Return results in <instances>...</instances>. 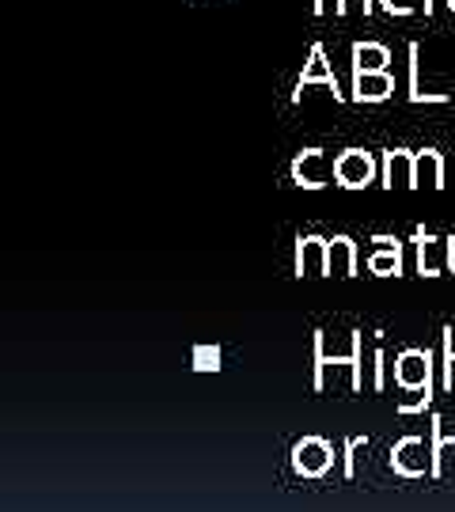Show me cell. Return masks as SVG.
<instances>
[{
	"instance_id": "6da1fadb",
	"label": "cell",
	"mask_w": 455,
	"mask_h": 512,
	"mask_svg": "<svg viewBox=\"0 0 455 512\" xmlns=\"http://www.w3.org/2000/svg\"><path fill=\"white\" fill-rule=\"evenodd\" d=\"M361 361H364V330H349L346 353L327 346V330H315V380H311L315 391H323V372H327V365H349V387L361 391L364 387Z\"/></svg>"
},
{
	"instance_id": "7a4b0ae2",
	"label": "cell",
	"mask_w": 455,
	"mask_h": 512,
	"mask_svg": "<svg viewBox=\"0 0 455 512\" xmlns=\"http://www.w3.org/2000/svg\"><path fill=\"white\" fill-rule=\"evenodd\" d=\"M376 156L368 152V148H346V152H338L334 156V183L342 186V190H364V186L376 183Z\"/></svg>"
},
{
	"instance_id": "3957f363",
	"label": "cell",
	"mask_w": 455,
	"mask_h": 512,
	"mask_svg": "<svg viewBox=\"0 0 455 512\" xmlns=\"http://www.w3.org/2000/svg\"><path fill=\"white\" fill-rule=\"evenodd\" d=\"M433 353L429 349H402L395 357V384L402 391H421V395H433Z\"/></svg>"
},
{
	"instance_id": "277c9868",
	"label": "cell",
	"mask_w": 455,
	"mask_h": 512,
	"mask_svg": "<svg viewBox=\"0 0 455 512\" xmlns=\"http://www.w3.org/2000/svg\"><path fill=\"white\" fill-rule=\"evenodd\" d=\"M292 183L304 186V190H323V186L334 179V160H330L323 148H304V152H296V160H292Z\"/></svg>"
},
{
	"instance_id": "5b68a950",
	"label": "cell",
	"mask_w": 455,
	"mask_h": 512,
	"mask_svg": "<svg viewBox=\"0 0 455 512\" xmlns=\"http://www.w3.org/2000/svg\"><path fill=\"white\" fill-rule=\"evenodd\" d=\"M334 467V448L323 437H304L292 448V471L304 478H323Z\"/></svg>"
},
{
	"instance_id": "8992f818",
	"label": "cell",
	"mask_w": 455,
	"mask_h": 512,
	"mask_svg": "<svg viewBox=\"0 0 455 512\" xmlns=\"http://www.w3.org/2000/svg\"><path fill=\"white\" fill-rule=\"evenodd\" d=\"M391 471L402 478H421L425 471H433V448H425L421 437H402L391 448Z\"/></svg>"
},
{
	"instance_id": "52a82bcc",
	"label": "cell",
	"mask_w": 455,
	"mask_h": 512,
	"mask_svg": "<svg viewBox=\"0 0 455 512\" xmlns=\"http://www.w3.org/2000/svg\"><path fill=\"white\" fill-rule=\"evenodd\" d=\"M311 84H327L330 92H334V99H342V92H338V76H334V69H330L327 46H323V42H315V46L308 50V61H304V69H300L292 103H300V99H304V88H311Z\"/></svg>"
},
{
	"instance_id": "ba28073f",
	"label": "cell",
	"mask_w": 455,
	"mask_h": 512,
	"mask_svg": "<svg viewBox=\"0 0 455 512\" xmlns=\"http://www.w3.org/2000/svg\"><path fill=\"white\" fill-rule=\"evenodd\" d=\"M414 247H418V274L440 277L448 270V236H433L425 228H414Z\"/></svg>"
},
{
	"instance_id": "9c48e42d",
	"label": "cell",
	"mask_w": 455,
	"mask_h": 512,
	"mask_svg": "<svg viewBox=\"0 0 455 512\" xmlns=\"http://www.w3.org/2000/svg\"><path fill=\"white\" fill-rule=\"evenodd\" d=\"M380 171H383V186H387V190H395V186L414 190V186H418V179H414V152H410V148H387L380 160Z\"/></svg>"
},
{
	"instance_id": "30bf717a",
	"label": "cell",
	"mask_w": 455,
	"mask_h": 512,
	"mask_svg": "<svg viewBox=\"0 0 455 512\" xmlns=\"http://www.w3.org/2000/svg\"><path fill=\"white\" fill-rule=\"evenodd\" d=\"M327 247L323 236H300L296 239V277H327Z\"/></svg>"
},
{
	"instance_id": "8fae6325",
	"label": "cell",
	"mask_w": 455,
	"mask_h": 512,
	"mask_svg": "<svg viewBox=\"0 0 455 512\" xmlns=\"http://www.w3.org/2000/svg\"><path fill=\"white\" fill-rule=\"evenodd\" d=\"M395 95V76L387 73H353L349 84V99L353 103H387Z\"/></svg>"
},
{
	"instance_id": "7c38bea8",
	"label": "cell",
	"mask_w": 455,
	"mask_h": 512,
	"mask_svg": "<svg viewBox=\"0 0 455 512\" xmlns=\"http://www.w3.org/2000/svg\"><path fill=\"white\" fill-rule=\"evenodd\" d=\"M376 251L368 255V274L376 277H402V243L395 236H376Z\"/></svg>"
},
{
	"instance_id": "4fadbf2b",
	"label": "cell",
	"mask_w": 455,
	"mask_h": 512,
	"mask_svg": "<svg viewBox=\"0 0 455 512\" xmlns=\"http://www.w3.org/2000/svg\"><path fill=\"white\" fill-rule=\"evenodd\" d=\"M327 277H357V243L349 236H330L327 247Z\"/></svg>"
},
{
	"instance_id": "5bb4252c",
	"label": "cell",
	"mask_w": 455,
	"mask_h": 512,
	"mask_svg": "<svg viewBox=\"0 0 455 512\" xmlns=\"http://www.w3.org/2000/svg\"><path fill=\"white\" fill-rule=\"evenodd\" d=\"M349 57H353V73H387L391 65V54L380 42H353Z\"/></svg>"
},
{
	"instance_id": "9a60e30c",
	"label": "cell",
	"mask_w": 455,
	"mask_h": 512,
	"mask_svg": "<svg viewBox=\"0 0 455 512\" xmlns=\"http://www.w3.org/2000/svg\"><path fill=\"white\" fill-rule=\"evenodd\" d=\"M406 54H410V103H414V107H421V103L444 107V103H448V92H421V46L418 42H410Z\"/></svg>"
},
{
	"instance_id": "2e32d148",
	"label": "cell",
	"mask_w": 455,
	"mask_h": 512,
	"mask_svg": "<svg viewBox=\"0 0 455 512\" xmlns=\"http://www.w3.org/2000/svg\"><path fill=\"white\" fill-rule=\"evenodd\" d=\"M414 179H418V186H433V190L444 186V156L437 148L414 152Z\"/></svg>"
},
{
	"instance_id": "e0dca14e",
	"label": "cell",
	"mask_w": 455,
	"mask_h": 512,
	"mask_svg": "<svg viewBox=\"0 0 455 512\" xmlns=\"http://www.w3.org/2000/svg\"><path fill=\"white\" fill-rule=\"evenodd\" d=\"M440 425H444V421L433 418V429H429V433H433V471H429V475L433 478H444L455 471V440L444 437Z\"/></svg>"
},
{
	"instance_id": "ac0fdd59",
	"label": "cell",
	"mask_w": 455,
	"mask_h": 512,
	"mask_svg": "<svg viewBox=\"0 0 455 512\" xmlns=\"http://www.w3.org/2000/svg\"><path fill=\"white\" fill-rule=\"evenodd\" d=\"M440 391L452 395L455 391V330H440Z\"/></svg>"
},
{
	"instance_id": "d6986e66",
	"label": "cell",
	"mask_w": 455,
	"mask_h": 512,
	"mask_svg": "<svg viewBox=\"0 0 455 512\" xmlns=\"http://www.w3.org/2000/svg\"><path fill=\"white\" fill-rule=\"evenodd\" d=\"M194 368H198V372H217V368H220V349L217 346H198V349H194Z\"/></svg>"
},
{
	"instance_id": "ffe728a7",
	"label": "cell",
	"mask_w": 455,
	"mask_h": 512,
	"mask_svg": "<svg viewBox=\"0 0 455 512\" xmlns=\"http://www.w3.org/2000/svg\"><path fill=\"white\" fill-rule=\"evenodd\" d=\"M353 8H361V16H372L376 0H334V16H349Z\"/></svg>"
},
{
	"instance_id": "44dd1931",
	"label": "cell",
	"mask_w": 455,
	"mask_h": 512,
	"mask_svg": "<svg viewBox=\"0 0 455 512\" xmlns=\"http://www.w3.org/2000/svg\"><path fill=\"white\" fill-rule=\"evenodd\" d=\"M368 437H349L346 440V456H342V475L353 478V459H357V448H364Z\"/></svg>"
},
{
	"instance_id": "7402d4cb",
	"label": "cell",
	"mask_w": 455,
	"mask_h": 512,
	"mask_svg": "<svg viewBox=\"0 0 455 512\" xmlns=\"http://www.w3.org/2000/svg\"><path fill=\"white\" fill-rule=\"evenodd\" d=\"M383 380H387V357H383V349L372 353V387L383 391Z\"/></svg>"
},
{
	"instance_id": "603a6c76",
	"label": "cell",
	"mask_w": 455,
	"mask_h": 512,
	"mask_svg": "<svg viewBox=\"0 0 455 512\" xmlns=\"http://www.w3.org/2000/svg\"><path fill=\"white\" fill-rule=\"evenodd\" d=\"M380 8L387 12V16H399V19L402 16H414V12H418L410 0H380Z\"/></svg>"
},
{
	"instance_id": "cb8c5ba5",
	"label": "cell",
	"mask_w": 455,
	"mask_h": 512,
	"mask_svg": "<svg viewBox=\"0 0 455 512\" xmlns=\"http://www.w3.org/2000/svg\"><path fill=\"white\" fill-rule=\"evenodd\" d=\"M311 12H315V16H327V12H330V0H311Z\"/></svg>"
},
{
	"instance_id": "d4e9b609",
	"label": "cell",
	"mask_w": 455,
	"mask_h": 512,
	"mask_svg": "<svg viewBox=\"0 0 455 512\" xmlns=\"http://www.w3.org/2000/svg\"><path fill=\"white\" fill-rule=\"evenodd\" d=\"M448 270L455 274V236H448Z\"/></svg>"
},
{
	"instance_id": "484cf974",
	"label": "cell",
	"mask_w": 455,
	"mask_h": 512,
	"mask_svg": "<svg viewBox=\"0 0 455 512\" xmlns=\"http://www.w3.org/2000/svg\"><path fill=\"white\" fill-rule=\"evenodd\" d=\"M421 12H425V19L433 16V0H421Z\"/></svg>"
},
{
	"instance_id": "4316f807",
	"label": "cell",
	"mask_w": 455,
	"mask_h": 512,
	"mask_svg": "<svg viewBox=\"0 0 455 512\" xmlns=\"http://www.w3.org/2000/svg\"><path fill=\"white\" fill-rule=\"evenodd\" d=\"M444 4H448V12H452V16H455V0H444Z\"/></svg>"
}]
</instances>
